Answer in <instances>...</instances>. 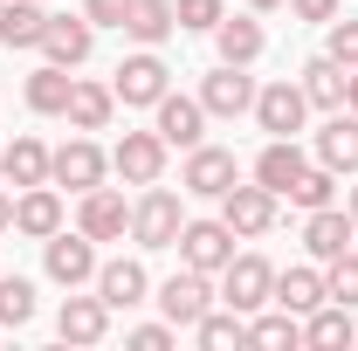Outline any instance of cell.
<instances>
[{
    "label": "cell",
    "instance_id": "obj_1",
    "mask_svg": "<svg viewBox=\"0 0 358 351\" xmlns=\"http://www.w3.org/2000/svg\"><path fill=\"white\" fill-rule=\"evenodd\" d=\"M179 227H186V207H179V193L152 179V186L131 200V241H138V248H173Z\"/></svg>",
    "mask_w": 358,
    "mask_h": 351
},
{
    "label": "cell",
    "instance_id": "obj_2",
    "mask_svg": "<svg viewBox=\"0 0 358 351\" xmlns=\"http://www.w3.org/2000/svg\"><path fill=\"white\" fill-rule=\"evenodd\" d=\"M42 268L55 289H83V282H96V241H90L83 227L69 234V227H55L42 241Z\"/></svg>",
    "mask_w": 358,
    "mask_h": 351
},
{
    "label": "cell",
    "instance_id": "obj_3",
    "mask_svg": "<svg viewBox=\"0 0 358 351\" xmlns=\"http://www.w3.org/2000/svg\"><path fill=\"white\" fill-rule=\"evenodd\" d=\"M221 303L241 310V317H255L262 303H275V262H262V255H241L234 248V262L221 268Z\"/></svg>",
    "mask_w": 358,
    "mask_h": 351
},
{
    "label": "cell",
    "instance_id": "obj_4",
    "mask_svg": "<svg viewBox=\"0 0 358 351\" xmlns=\"http://www.w3.org/2000/svg\"><path fill=\"white\" fill-rule=\"evenodd\" d=\"M110 89H117V103H124V110H152V103L173 89V69L159 62V48H138V55H124V62H117Z\"/></svg>",
    "mask_w": 358,
    "mask_h": 351
},
{
    "label": "cell",
    "instance_id": "obj_5",
    "mask_svg": "<svg viewBox=\"0 0 358 351\" xmlns=\"http://www.w3.org/2000/svg\"><path fill=\"white\" fill-rule=\"evenodd\" d=\"M152 303L166 310V324H173V331H193V324L214 310V275H200V268L179 262V275L159 282V296H152Z\"/></svg>",
    "mask_w": 358,
    "mask_h": 351
},
{
    "label": "cell",
    "instance_id": "obj_6",
    "mask_svg": "<svg viewBox=\"0 0 358 351\" xmlns=\"http://www.w3.org/2000/svg\"><path fill=\"white\" fill-rule=\"evenodd\" d=\"M234 241H241V234H234L227 220H186L173 248H179V262H186V268H200V275H221V268L234 262Z\"/></svg>",
    "mask_w": 358,
    "mask_h": 351
},
{
    "label": "cell",
    "instance_id": "obj_7",
    "mask_svg": "<svg viewBox=\"0 0 358 351\" xmlns=\"http://www.w3.org/2000/svg\"><path fill=\"white\" fill-rule=\"evenodd\" d=\"M103 173H110V159H103V145H96L90 131H76L62 152H48V179H55V186H69V193L103 186Z\"/></svg>",
    "mask_w": 358,
    "mask_h": 351
},
{
    "label": "cell",
    "instance_id": "obj_8",
    "mask_svg": "<svg viewBox=\"0 0 358 351\" xmlns=\"http://www.w3.org/2000/svg\"><path fill=\"white\" fill-rule=\"evenodd\" d=\"M76 227L90 241H124L131 234V200L117 186H90V193H76Z\"/></svg>",
    "mask_w": 358,
    "mask_h": 351
},
{
    "label": "cell",
    "instance_id": "obj_9",
    "mask_svg": "<svg viewBox=\"0 0 358 351\" xmlns=\"http://www.w3.org/2000/svg\"><path fill=\"white\" fill-rule=\"evenodd\" d=\"M303 117H310V96H303V83H262L255 89V124H262L268 138H296L303 131Z\"/></svg>",
    "mask_w": 358,
    "mask_h": 351
},
{
    "label": "cell",
    "instance_id": "obj_10",
    "mask_svg": "<svg viewBox=\"0 0 358 351\" xmlns=\"http://www.w3.org/2000/svg\"><path fill=\"white\" fill-rule=\"evenodd\" d=\"M241 179V166H234V152H221V145H193L186 152V173H179V193H200V200H221L227 186Z\"/></svg>",
    "mask_w": 358,
    "mask_h": 351
},
{
    "label": "cell",
    "instance_id": "obj_11",
    "mask_svg": "<svg viewBox=\"0 0 358 351\" xmlns=\"http://www.w3.org/2000/svg\"><path fill=\"white\" fill-rule=\"evenodd\" d=\"M166 152H173V145L159 131H124L117 152H110V173L124 179V186H152V179L166 173Z\"/></svg>",
    "mask_w": 358,
    "mask_h": 351
},
{
    "label": "cell",
    "instance_id": "obj_12",
    "mask_svg": "<svg viewBox=\"0 0 358 351\" xmlns=\"http://www.w3.org/2000/svg\"><path fill=\"white\" fill-rule=\"evenodd\" d=\"M221 220L241 234V241H255V234L275 227V193H268L262 179H255V186H241V179H234V186L221 193Z\"/></svg>",
    "mask_w": 358,
    "mask_h": 351
},
{
    "label": "cell",
    "instance_id": "obj_13",
    "mask_svg": "<svg viewBox=\"0 0 358 351\" xmlns=\"http://www.w3.org/2000/svg\"><path fill=\"white\" fill-rule=\"evenodd\" d=\"M152 131L166 138V145H179V152H193V145L207 138V103H200V96H173V89H166V96L152 103Z\"/></svg>",
    "mask_w": 358,
    "mask_h": 351
},
{
    "label": "cell",
    "instance_id": "obj_14",
    "mask_svg": "<svg viewBox=\"0 0 358 351\" xmlns=\"http://www.w3.org/2000/svg\"><path fill=\"white\" fill-rule=\"evenodd\" d=\"M90 48H96V21H90V14H48V28H42V55L48 62L83 69Z\"/></svg>",
    "mask_w": 358,
    "mask_h": 351
},
{
    "label": "cell",
    "instance_id": "obj_15",
    "mask_svg": "<svg viewBox=\"0 0 358 351\" xmlns=\"http://www.w3.org/2000/svg\"><path fill=\"white\" fill-rule=\"evenodd\" d=\"M200 103H207V117H248L255 110V76L221 62L214 76H200Z\"/></svg>",
    "mask_w": 358,
    "mask_h": 351
},
{
    "label": "cell",
    "instance_id": "obj_16",
    "mask_svg": "<svg viewBox=\"0 0 358 351\" xmlns=\"http://www.w3.org/2000/svg\"><path fill=\"white\" fill-rule=\"evenodd\" d=\"M358 241V220L331 200V207H310L303 214V248H310V262H331V255H345Z\"/></svg>",
    "mask_w": 358,
    "mask_h": 351
},
{
    "label": "cell",
    "instance_id": "obj_17",
    "mask_svg": "<svg viewBox=\"0 0 358 351\" xmlns=\"http://www.w3.org/2000/svg\"><path fill=\"white\" fill-rule=\"evenodd\" d=\"M103 331H110V303L69 289L62 310H55V338H62V345H103Z\"/></svg>",
    "mask_w": 358,
    "mask_h": 351
},
{
    "label": "cell",
    "instance_id": "obj_18",
    "mask_svg": "<svg viewBox=\"0 0 358 351\" xmlns=\"http://www.w3.org/2000/svg\"><path fill=\"white\" fill-rule=\"evenodd\" d=\"M55 227H62V193H55V186H21V193H14V234L48 241Z\"/></svg>",
    "mask_w": 358,
    "mask_h": 351
},
{
    "label": "cell",
    "instance_id": "obj_19",
    "mask_svg": "<svg viewBox=\"0 0 358 351\" xmlns=\"http://www.w3.org/2000/svg\"><path fill=\"white\" fill-rule=\"evenodd\" d=\"M317 166H331V173L345 179L358 173V110H331V124L317 131V152H310Z\"/></svg>",
    "mask_w": 358,
    "mask_h": 351
},
{
    "label": "cell",
    "instance_id": "obj_20",
    "mask_svg": "<svg viewBox=\"0 0 358 351\" xmlns=\"http://www.w3.org/2000/svg\"><path fill=\"white\" fill-rule=\"evenodd\" d=\"M145 289H152L145 262H131V255H117V262H96V296H103L110 310H138V303H145Z\"/></svg>",
    "mask_w": 358,
    "mask_h": 351
},
{
    "label": "cell",
    "instance_id": "obj_21",
    "mask_svg": "<svg viewBox=\"0 0 358 351\" xmlns=\"http://www.w3.org/2000/svg\"><path fill=\"white\" fill-rule=\"evenodd\" d=\"M62 117H69V131H110V117H117V89H110V83H83V76H76Z\"/></svg>",
    "mask_w": 358,
    "mask_h": 351
},
{
    "label": "cell",
    "instance_id": "obj_22",
    "mask_svg": "<svg viewBox=\"0 0 358 351\" xmlns=\"http://www.w3.org/2000/svg\"><path fill=\"white\" fill-rule=\"evenodd\" d=\"M303 166H310V152H303L296 138H268V145H262V159H255V179H262L268 193L282 200V193L296 186V173H303Z\"/></svg>",
    "mask_w": 358,
    "mask_h": 351
},
{
    "label": "cell",
    "instance_id": "obj_23",
    "mask_svg": "<svg viewBox=\"0 0 358 351\" xmlns=\"http://www.w3.org/2000/svg\"><path fill=\"white\" fill-rule=\"evenodd\" d=\"M214 48H221V62L248 69V62L268 48V35H262V21H255V14H221V28H214Z\"/></svg>",
    "mask_w": 358,
    "mask_h": 351
},
{
    "label": "cell",
    "instance_id": "obj_24",
    "mask_svg": "<svg viewBox=\"0 0 358 351\" xmlns=\"http://www.w3.org/2000/svg\"><path fill=\"white\" fill-rule=\"evenodd\" d=\"M303 345L310 351H352L358 345V324L345 303H317L310 317H303Z\"/></svg>",
    "mask_w": 358,
    "mask_h": 351
},
{
    "label": "cell",
    "instance_id": "obj_25",
    "mask_svg": "<svg viewBox=\"0 0 358 351\" xmlns=\"http://www.w3.org/2000/svg\"><path fill=\"white\" fill-rule=\"evenodd\" d=\"M0 179L7 186H48V145L42 138H14V145H0Z\"/></svg>",
    "mask_w": 358,
    "mask_h": 351
},
{
    "label": "cell",
    "instance_id": "obj_26",
    "mask_svg": "<svg viewBox=\"0 0 358 351\" xmlns=\"http://www.w3.org/2000/svg\"><path fill=\"white\" fill-rule=\"evenodd\" d=\"M48 7L42 0H0V42L7 48H42Z\"/></svg>",
    "mask_w": 358,
    "mask_h": 351
},
{
    "label": "cell",
    "instance_id": "obj_27",
    "mask_svg": "<svg viewBox=\"0 0 358 351\" xmlns=\"http://www.w3.org/2000/svg\"><path fill=\"white\" fill-rule=\"evenodd\" d=\"M275 303L296 310V317H310L317 303H331V289H324V268H275Z\"/></svg>",
    "mask_w": 358,
    "mask_h": 351
},
{
    "label": "cell",
    "instance_id": "obj_28",
    "mask_svg": "<svg viewBox=\"0 0 358 351\" xmlns=\"http://www.w3.org/2000/svg\"><path fill=\"white\" fill-rule=\"evenodd\" d=\"M248 345H268V351H296L303 345V317H296V310H255V317H248Z\"/></svg>",
    "mask_w": 358,
    "mask_h": 351
},
{
    "label": "cell",
    "instance_id": "obj_29",
    "mask_svg": "<svg viewBox=\"0 0 358 351\" xmlns=\"http://www.w3.org/2000/svg\"><path fill=\"white\" fill-rule=\"evenodd\" d=\"M69 83H76V76H69L62 62H42V69L28 76L21 96H28V110H35V117H62V110H69Z\"/></svg>",
    "mask_w": 358,
    "mask_h": 351
},
{
    "label": "cell",
    "instance_id": "obj_30",
    "mask_svg": "<svg viewBox=\"0 0 358 351\" xmlns=\"http://www.w3.org/2000/svg\"><path fill=\"white\" fill-rule=\"evenodd\" d=\"M173 28H179L173 0H131V14H124V35H131L138 48H159Z\"/></svg>",
    "mask_w": 358,
    "mask_h": 351
},
{
    "label": "cell",
    "instance_id": "obj_31",
    "mask_svg": "<svg viewBox=\"0 0 358 351\" xmlns=\"http://www.w3.org/2000/svg\"><path fill=\"white\" fill-rule=\"evenodd\" d=\"M296 83H303V96H310V110H345V69H338L331 55H310Z\"/></svg>",
    "mask_w": 358,
    "mask_h": 351
},
{
    "label": "cell",
    "instance_id": "obj_32",
    "mask_svg": "<svg viewBox=\"0 0 358 351\" xmlns=\"http://www.w3.org/2000/svg\"><path fill=\"white\" fill-rule=\"evenodd\" d=\"M193 338H200V345L207 351H227V345H248V317H241V310H207V317H200V324H193Z\"/></svg>",
    "mask_w": 358,
    "mask_h": 351
},
{
    "label": "cell",
    "instance_id": "obj_33",
    "mask_svg": "<svg viewBox=\"0 0 358 351\" xmlns=\"http://www.w3.org/2000/svg\"><path fill=\"white\" fill-rule=\"evenodd\" d=\"M282 200H289V207H303V214H310V207H331V200H338V173H331V166H303V173H296V186H289V193H282Z\"/></svg>",
    "mask_w": 358,
    "mask_h": 351
},
{
    "label": "cell",
    "instance_id": "obj_34",
    "mask_svg": "<svg viewBox=\"0 0 358 351\" xmlns=\"http://www.w3.org/2000/svg\"><path fill=\"white\" fill-rule=\"evenodd\" d=\"M35 317V282L28 275H0V331H21Z\"/></svg>",
    "mask_w": 358,
    "mask_h": 351
},
{
    "label": "cell",
    "instance_id": "obj_35",
    "mask_svg": "<svg viewBox=\"0 0 358 351\" xmlns=\"http://www.w3.org/2000/svg\"><path fill=\"white\" fill-rule=\"evenodd\" d=\"M324 289H331V303H345V310H358V255L345 248V255H331L324 262Z\"/></svg>",
    "mask_w": 358,
    "mask_h": 351
},
{
    "label": "cell",
    "instance_id": "obj_36",
    "mask_svg": "<svg viewBox=\"0 0 358 351\" xmlns=\"http://www.w3.org/2000/svg\"><path fill=\"white\" fill-rule=\"evenodd\" d=\"M324 55H331L338 69H358V14H338V21H331V35H324Z\"/></svg>",
    "mask_w": 358,
    "mask_h": 351
},
{
    "label": "cell",
    "instance_id": "obj_37",
    "mask_svg": "<svg viewBox=\"0 0 358 351\" xmlns=\"http://www.w3.org/2000/svg\"><path fill=\"white\" fill-rule=\"evenodd\" d=\"M173 14H179V28H186V35H214V28H221V0H173Z\"/></svg>",
    "mask_w": 358,
    "mask_h": 351
},
{
    "label": "cell",
    "instance_id": "obj_38",
    "mask_svg": "<svg viewBox=\"0 0 358 351\" xmlns=\"http://www.w3.org/2000/svg\"><path fill=\"white\" fill-rule=\"evenodd\" d=\"M83 14L96 28H124V14H131V0H83Z\"/></svg>",
    "mask_w": 358,
    "mask_h": 351
},
{
    "label": "cell",
    "instance_id": "obj_39",
    "mask_svg": "<svg viewBox=\"0 0 358 351\" xmlns=\"http://www.w3.org/2000/svg\"><path fill=\"white\" fill-rule=\"evenodd\" d=\"M289 14H296V21H324V28H331V21L345 14V0H289Z\"/></svg>",
    "mask_w": 358,
    "mask_h": 351
},
{
    "label": "cell",
    "instance_id": "obj_40",
    "mask_svg": "<svg viewBox=\"0 0 358 351\" xmlns=\"http://www.w3.org/2000/svg\"><path fill=\"white\" fill-rule=\"evenodd\" d=\"M131 351H173V324H138Z\"/></svg>",
    "mask_w": 358,
    "mask_h": 351
},
{
    "label": "cell",
    "instance_id": "obj_41",
    "mask_svg": "<svg viewBox=\"0 0 358 351\" xmlns=\"http://www.w3.org/2000/svg\"><path fill=\"white\" fill-rule=\"evenodd\" d=\"M7 227H14V193L0 186V234H7Z\"/></svg>",
    "mask_w": 358,
    "mask_h": 351
},
{
    "label": "cell",
    "instance_id": "obj_42",
    "mask_svg": "<svg viewBox=\"0 0 358 351\" xmlns=\"http://www.w3.org/2000/svg\"><path fill=\"white\" fill-rule=\"evenodd\" d=\"M345 110H358V69H345Z\"/></svg>",
    "mask_w": 358,
    "mask_h": 351
},
{
    "label": "cell",
    "instance_id": "obj_43",
    "mask_svg": "<svg viewBox=\"0 0 358 351\" xmlns=\"http://www.w3.org/2000/svg\"><path fill=\"white\" fill-rule=\"evenodd\" d=\"M268 7H282V0H248V14H268Z\"/></svg>",
    "mask_w": 358,
    "mask_h": 351
},
{
    "label": "cell",
    "instance_id": "obj_44",
    "mask_svg": "<svg viewBox=\"0 0 358 351\" xmlns=\"http://www.w3.org/2000/svg\"><path fill=\"white\" fill-rule=\"evenodd\" d=\"M345 214H352V220H358V186H352V200H345Z\"/></svg>",
    "mask_w": 358,
    "mask_h": 351
},
{
    "label": "cell",
    "instance_id": "obj_45",
    "mask_svg": "<svg viewBox=\"0 0 358 351\" xmlns=\"http://www.w3.org/2000/svg\"><path fill=\"white\" fill-rule=\"evenodd\" d=\"M0 186H7V179H0Z\"/></svg>",
    "mask_w": 358,
    "mask_h": 351
}]
</instances>
